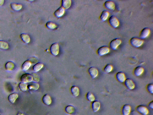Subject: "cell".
Listing matches in <instances>:
<instances>
[{
	"instance_id": "obj_1",
	"label": "cell",
	"mask_w": 153,
	"mask_h": 115,
	"mask_svg": "<svg viewBox=\"0 0 153 115\" xmlns=\"http://www.w3.org/2000/svg\"><path fill=\"white\" fill-rule=\"evenodd\" d=\"M144 42V41L142 39L136 37L132 38L130 40V42L131 45L136 48L140 47Z\"/></svg>"
},
{
	"instance_id": "obj_2",
	"label": "cell",
	"mask_w": 153,
	"mask_h": 115,
	"mask_svg": "<svg viewBox=\"0 0 153 115\" xmlns=\"http://www.w3.org/2000/svg\"><path fill=\"white\" fill-rule=\"evenodd\" d=\"M109 21L111 26L114 28H116L119 25V22L116 17L114 15L111 16L109 18Z\"/></svg>"
},
{
	"instance_id": "obj_3",
	"label": "cell",
	"mask_w": 153,
	"mask_h": 115,
	"mask_svg": "<svg viewBox=\"0 0 153 115\" xmlns=\"http://www.w3.org/2000/svg\"><path fill=\"white\" fill-rule=\"evenodd\" d=\"M33 79V75L28 73H26L22 76L21 78V80L22 82L27 83L32 82Z\"/></svg>"
},
{
	"instance_id": "obj_4",
	"label": "cell",
	"mask_w": 153,
	"mask_h": 115,
	"mask_svg": "<svg viewBox=\"0 0 153 115\" xmlns=\"http://www.w3.org/2000/svg\"><path fill=\"white\" fill-rule=\"evenodd\" d=\"M121 43V40L119 38H115L111 41L109 45L111 49L114 50L117 49Z\"/></svg>"
},
{
	"instance_id": "obj_5",
	"label": "cell",
	"mask_w": 153,
	"mask_h": 115,
	"mask_svg": "<svg viewBox=\"0 0 153 115\" xmlns=\"http://www.w3.org/2000/svg\"><path fill=\"white\" fill-rule=\"evenodd\" d=\"M110 49L107 46H103L100 47L97 51L98 54L100 56L106 55L108 53Z\"/></svg>"
},
{
	"instance_id": "obj_6",
	"label": "cell",
	"mask_w": 153,
	"mask_h": 115,
	"mask_svg": "<svg viewBox=\"0 0 153 115\" xmlns=\"http://www.w3.org/2000/svg\"><path fill=\"white\" fill-rule=\"evenodd\" d=\"M50 51L51 53L53 55L57 56L59 53V47L58 44L57 43H54L51 45L50 47Z\"/></svg>"
},
{
	"instance_id": "obj_7",
	"label": "cell",
	"mask_w": 153,
	"mask_h": 115,
	"mask_svg": "<svg viewBox=\"0 0 153 115\" xmlns=\"http://www.w3.org/2000/svg\"><path fill=\"white\" fill-rule=\"evenodd\" d=\"M136 109L138 112L143 115H147L149 114L148 109L144 105H138Z\"/></svg>"
},
{
	"instance_id": "obj_8",
	"label": "cell",
	"mask_w": 153,
	"mask_h": 115,
	"mask_svg": "<svg viewBox=\"0 0 153 115\" xmlns=\"http://www.w3.org/2000/svg\"><path fill=\"white\" fill-rule=\"evenodd\" d=\"M125 85L130 90H133L135 87V85L132 80L130 78L126 79L125 81Z\"/></svg>"
},
{
	"instance_id": "obj_9",
	"label": "cell",
	"mask_w": 153,
	"mask_h": 115,
	"mask_svg": "<svg viewBox=\"0 0 153 115\" xmlns=\"http://www.w3.org/2000/svg\"><path fill=\"white\" fill-rule=\"evenodd\" d=\"M88 72L92 79L95 78L99 74V71L95 67H91L88 70Z\"/></svg>"
},
{
	"instance_id": "obj_10",
	"label": "cell",
	"mask_w": 153,
	"mask_h": 115,
	"mask_svg": "<svg viewBox=\"0 0 153 115\" xmlns=\"http://www.w3.org/2000/svg\"><path fill=\"white\" fill-rule=\"evenodd\" d=\"M150 33V30L148 28H145L141 30L140 37L141 39H145L148 37Z\"/></svg>"
},
{
	"instance_id": "obj_11",
	"label": "cell",
	"mask_w": 153,
	"mask_h": 115,
	"mask_svg": "<svg viewBox=\"0 0 153 115\" xmlns=\"http://www.w3.org/2000/svg\"><path fill=\"white\" fill-rule=\"evenodd\" d=\"M116 77L119 82L123 83L126 79V77L124 73L122 72H119L116 74Z\"/></svg>"
},
{
	"instance_id": "obj_12",
	"label": "cell",
	"mask_w": 153,
	"mask_h": 115,
	"mask_svg": "<svg viewBox=\"0 0 153 115\" xmlns=\"http://www.w3.org/2000/svg\"><path fill=\"white\" fill-rule=\"evenodd\" d=\"M104 5L106 8L110 10H113L115 9V4L112 1H106L104 3Z\"/></svg>"
},
{
	"instance_id": "obj_13",
	"label": "cell",
	"mask_w": 153,
	"mask_h": 115,
	"mask_svg": "<svg viewBox=\"0 0 153 115\" xmlns=\"http://www.w3.org/2000/svg\"><path fill=\"white\" fill-rule=\"evenodd\" d=\"M39 87V84L38 83L31 82L28 86V88L30 91H36L38 90Z\"/></svg>"
},
{
	"instance_id": "obj_14",
	"label": "cell",
	"mask_w": 153,
	"mask_h": 115,
	"mask_svg": "<svg viewBox=\"0 0 153 115\" xmlns=\"http://www.w3.org/2000/svg\"><path fill=\"white\" fill-rule=\"evenodd\" d=\"M42 101L45 105H49L51 104L52 100L49 95L46 94L43 97Z\"/></svg>"
},
{
	"instance_id": "obj_15",
	"label": "cell",
	"mask_w": 153,
	"mask_h": 115,
	"mask_svg": "<svg viewBox=\"0 0 153 115\" xmlns=\"http://www.w3.org/2000/svg\"><path fill=\"white\" fill-rule=\"evenodd\" d=\"M131 107L129 104L124 105L122 109V113L123 115H129L131 112Z\"/></svg>"
},
{
	"instance_id": "obj_16",
	"label": "cell",
	"mask_w": 153,
	"mask_h": 115,
	"mask_svg": "<svg viewBox=\"0 0 153 115\" xmlns=\"http://www.w3.org/2000/svg\"><path fill=\"white\" fill-rule=\"evenodd\" d=\"M100 107V103L97 100L94 101L92 103V108L94 112H95L99 111Z\"/></svg>"
},
{
	"instance_id": "obj_17",
	"label": "cell",
	"mask_w": 153,
	"mask_h": 115,
	"mask_svg": "<svg viewBox=\"0 0 153 115\" xmlns=\"http://www.w3.org/2000/svg\"><path fill=\"white\" fill-rule=\"evenodd\" d=\"M65 12V9L62 6H61L55 11L54 14L56 17H60L64 15Z\"/></svg>"
},
{
	"instance_id": "obj_18",
	"label": "cell",
	"mask_w": 153,
	"mask_h": 115,
	"mask_svg": "<svg viewBox=\"0 0 153 115\" xmlns=\"http://www.w3.org/2000/svg\"><path fill=\"white\" fill-rule=\"evenodd\" d=\"M144 68L142 67L139 66L135 69L134 73L135 76H141L144 72Z\"/></svg>"
},
{
	"instance_id": "obj_19",
	"label": "cell",
	"mask_w": 153,
	"mask_h": 115,
	"mask_svg": "<svg viewBox=\"0 0 153 115\" xmlns=\"http://www.w3.org/2000/svg\"><path fill=\"white\" fill-rule=\"evenodd\" d=\"M15 65L13 62H8L5 65L6 69L8 71H12L15 69Z\"/></svg>"
},
{
	"instance_id": "obj_20",
	"label": "cell",
	"mask_w": 153,
	"mask_h": 115,
	"mask_svg": "<svg viewBox=\"0 0 153 115\" xmlns=\"http://www.w3.org/2000/svg\"><path fill=\"white\" fill-rule=\"evenodd\" d=\"M18 97V95L16 93H13L10 94L8 97L9 101L11 103H15L16 100Z\"/></svg>"
},
{
	"instance_id": "obj_21",
	"label": "cell",
	"mask_w": 153,
	"mask_h": 115,
	"mask_svg": "<svg viewBox=\"0 0 153 115\" xmlns=\"http://www.w3.org/2000/svg\"><path fill=\"white\" fill-rule=\"evenodd\" d=\"M31 65L32 63L29 61H26L22 65V69L23 71H27L30 68Z\"/></svg>"
},
{
	"instance_id": "obj_22",
	"label": "cell",
	"mask_w": 153,
	"mask_h": 115,
	"mask_svg": "<svg viewBox=\"0 0 153 115\" xmlns=\"http://www.w3.org/2000/svg\"><path fill=\"white\" fill-rule=\"evenodd\" d=\"M71 92L74 96L78 97L80 93V91L79 88L76 86H72L71 88Z\"/></svg>"
},
{
	"instance_id": "obj_23",
	"label": "cell",
	"mask_w": 153,
	"mask_h": 115,
	"mask_svg": "<svg viewBox=\"0 0 153 115\" xmlns=\"http://www.w3.org/2000/svg\"><path fill=\"white\" fill-rule=\"evenodd\" d=\"M109 15V13L107 10H104L101 13L100 16V18L103 21H105L107 20Z\"/></svg>"
},
{
	"instance_id": "obj_24",
	"label": "cell",
	"mask_w": 153,
	"mask_h": 115,
	"mask_svg": "<svg viewBox=\"0 0 153 115\" xmlns=\"http://www.w3.org/2000/svg\"><path fill=\"white\" fill-rule=\"evenodd\" d=\"M20 37L23 42L26 44L29 43L30 38L28 34L25 33H22L20 35Z\"/></svg>"
},
{
	"instance_id": "obj_25",
	"label": "cell",
	"mask_w": 153,
	"mask_h": 115,
	"mask_svg": "<svg viewBox=\"0 0 153 115\" xmlns=\"http://www.w3.org/2000/svg\"><path fill=\"white\" fill-rule=\"evenodd\" d=\"M44 66V65L42 63L39 62L34 65L33 69V71L35 72H37L40 71Z\"/></svg>"
},
{
	"instance_id": "obj_26",
	"label": "cell",
	"mask_w": 153,
	"mask_h": 115,
	"mask_svg": "<svg viewBox=\"0 0 153 115\" xmlns=\"http://www.w3.org/2000/svg\"><path fill=\"white\" fill-rule=\"evenodd\" d=\"M71 1L70 0H63L62 1V7L64 9H69L71 5Z\"/></svg>"
},
{
	"instance_id": "obj_27",
	"label": "cell",
	"mask_w": 153,
	"mask_h": 115,
	"mask_svg": "<svg viewBox=\"0 0 153 115\" xmlns=\"http://www.w3.org/2000/svg\"><path fill=\"white\" fill-rule=\"evenodd\" d=\"M11 7L13 10L15 11H18L20 10L22 8V5L16 4V3H12L11 4Z\"/></svg>"
},
{
	"instance_id": "obj_28",
	"label": "cell",
	"mask_w": 153,
	"mask_h": 115,
	"mask_svg": "<svg viewBox=\"0 0 153 115\" xmlns=\"http://www.w3.org/2000/svg\"><path fill=\"white\" fill-rule=\"evenodd\" d=\"M75 108L72 105H69L66 107L65 108L66 112L69 114H73L75 111Z\"/></svg>"
},
{
	"instance_id": "obj_29",
	"label": "cell",
	"mask_w": 153,
	"mask_h": 115,
	"mask_svg": "<svg viewBox=\"0 0 153 115\" xmlns=\"http://www.w3.org/2000/svg\"><path fill=\"white\" fill-rule=\"evenodd\" d=\"M9 48V44L7 42L4 41H0V49L6 50Z\"/></svg>"
},
{
	"instance_id": "obj_30",
	"label": "cell",
	"mask_w": 153,
	"mask_h": 115,
	"mask_svg": "<svg viewBox=\"0 0 153 115\" xmlns=\"http://www.w3.org/2000/svg\"><path fill=\"white\" fill-rule=\"evenodd\" d=\"M86 97L87 99L91 102H93L95 100V97L94 95L90 92H88L87 93Z\"/></svg>"
},
{
	"instance_id": "obj_31",
	"label": "cell",
	"mask_w": 153,
	"mask_h": 115,
	"mask_svg": "<svg viewBox=\"0 0 153 115\" xmlns=\"http://www.w3.org/2000/svg\"><path fill=\"white\" fill-rule=\"evenodd\" d=\"M19 87L20 90L23 92H25L28 89V86L26 83L21 82L19 84Z\"/></svg>"
},
{
	"instance_id": "obj_32",
	"label": "cell",
	"mask_w": 153,
	"mask_h": 115,
	"mask_svg": "<svg viewBox=\"0 0 153 115\" xmlns=\"http://www.w3.org/2000/svg\"><path fill=\"white\" fill-rule=\"evenodd\" d=\"M113 67L110 64H108L106 65L104 69V71L106 73H109L112 71Z\"/></svg>"
},
{
	"instance_id": "obj_33",
	"label": "cell",
	"mask_w": 153,
	"mask_h": 115,
	"mask_svg": "<svg viewBox=\"0 0 153 115\" xmlns=\"http://www.w3.org/2000/svg\"><path fill=\"white\" fill-rule=\"evenodd\" d=\"M46 25L50 29L53 30L57 28V25L55 23L51 22H48L46 23Z\"/></svg>"
},
{
	"instance_id": "obj_34",
	"label": "cell",
	"mask_w": 153,
	"mask_h": 115,
	"mask_svg": "<svg viewBox=\"0 0 153 115\" xmlns=\"http://www.w3.org/2000/svg\"><path fill=\"white\" fill-rule=\"evenodd\" d=\"M147 89L150 94L153 93V84L152 83L149 84L147 86Z\"/></svg>"
},
{
	"instance_id": "obj_35",
	"label": "cell",
	"mask_w": 153,
	"mask_h": 115,
	"mask_svg": "<svg viewBox=\"0 0 153 115\" xmlns=\"http://www.w3.org/2000/svg\"><path fill=\"white\" fill-rule=\"evenodd\" d=\"M149 107L151 109H153V102L152 101L149 104Z\"/></svg>"
},
{
	"instance_id": "obj_36",
	"label": "cell",
	"mask_w": 153,
	"mask_h": 115,
	"mask_svg": "<svg viewBox=\"0 0 153 115\" xmlns=\"http://www.w3.org/2000/svg\"><path fill=\"white\" fill-rule=\"evenodd\" d=\"M4 3V0H0V6L2 5Z\"/></svg>"
},
{
	"instance_id": "obj_37",
	"label": "cell",
	"mask_w": 153,
	"mask_h": 115,
	"mask_svg": "<svg viewBox=\"0 0 153 115\" xmlns=\"http://www.w3.org/2000/svg\"><path fill=\"white\" fill-rule=\"evenodd\" d=\"M17 115H25L24 114H23V113H22V112H19L18 113V114H17Z\"/></svg>"
},
{
	"instance_id": "obj_38",
	"label": "cell",
	"mask_w": 153,
	"mask_h": 115,
	"mask_svg": "<svg viewBox=\"0 0 153 115\" xmlns=\"http://www.w3.org/2000/svg\"><path fill=\"white\" fill-rule=\"evenodd\" d=\"M0 115H1L0 114Z\"/></svg>"
}]
</instances>
